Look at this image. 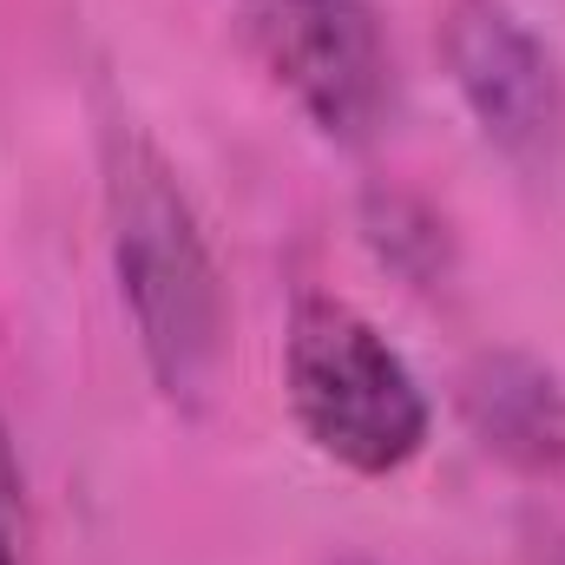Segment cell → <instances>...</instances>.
<instances>
[{
    "mask_svg": "<svg viewBox=\"0 0 565 565\" xmlns=\"http://www.w3.org/2000/svg\"><path fill=\"white\" fill-rule=\"evenodd\" d=\"M106 244L158 395L171 408H204L231 335L224 277L171 158L139 126L106 132Z\"/></svg>",
    "mask_w": 565,
    "mask_h": 565,
    "instance_id": "obj_1",
    "label": "cell"
},
{
    "mask_svg": "<svg viewBox=\"0 0 565 565\" xmlns=\"http://www.w3.org/2000/svg\"><path fill=\"white\" fill-rule=\"evenodd\" d=\"M289 415L349 473H402L427 447V395L388 335L342 296H302L282 335Z\"/></svg>",
    "mask_w": 565,
    "mask_h": 565,
    "instance_id": "obj_2",
    "label": "cell"
},
{
    "mask_svg": "<svg viewBox=\"0 0 565 565\" xmlns=\"http://www.w3.org/2000/svg\"><path fill=\"white\" fill-rule=\"evenodd\" d=\"M257 60L329 145H375L395 126V53L369 0H237Z\"/></svg>",
    "mask_w": 565,
    "mask_h": 565,
    "instance_id": "obj_3",
    "label": "cell"
},
{
    "mask_svg": "<svg viewBox=\"0 0 565 565\" xmlns=\"http://www.w3.org/2000/svg\"><path fill=\"white\" fill-rule=\"evenodd\" d=\"M440 53L480 139L526 178H565V79L559 60L507 0H447Z\"/></svg>",
    "mask_w": 565,
    "mask_h": 565,
    "instance_id": "obj_4",
    "label": "cell"
},
{
    "mask_svg": "<svg viewBox=\"0 0 565 565\" xmlns=\"http://www.w3.org/2000/svg\"><path fill=\"white\" fill-rule=\"evenodd\" d=\"M460 415L473 427V440L526 473V480H559L565 473V382L520 355V349H493L460 375Z\"/></svg>",
    "mask_w": 565,
    "mask_h": 565,
    "instance_id": "obj_5",
    "label": "cell"
},
{
    "mask_svg": "<svg viewBox=\"0 0 565 565\" xmlns=\"http://www.w3.org/2000/svg\"><path fill=\"white\" fill-rule=\"evenodd\" d=\"M369 237H375V250H382L402 277H434V270H447V237H440V224L427 217L422 204H408V198H375V204H369Z\"/></svg>",
    "mask_w": 565,
    "mask_h": 565,
    "instance_id": "obj_6",
    "label": "cell"
},
{
    "mask_svg": "<svg viewBox=\"0 0 565 565\" xmlns=\"http://www.w3.org/2000/svg\"><path fill=\"white\" fill-rule=\"evenodd\" d=\"M33 493H26V467L13 447V427L0 422V565H33Z\"/></svg>",
    "mask_w": 565,
    "mask_h": 565,
    "instance_id": "obj_7",
    "label": "cell"
},
{
    "mask_svg": "<svg viewBox=\"0 0 565 565\" xmlns=\"http://www.w3.org/2000/svg\"><path fill=\"white\" fill-rule=\"evenodd\" d=\"M540 565H565V533H546L540 540Z\"/></svg>",
    "mask_w": 565,
    "mask_h": 565,
    "instance_id": "obj_8",
    "label": "cell"
},
{
    "mask_svg": "<svg viewBox=\"0 0 565 565\" xmlns=\"http://www.w3.org/2000/svg\"><path fill=\"white\" fill-rule=\"evenodd\" d=\"M342 565H369V559H342Z\"/></svg>",
    "mask_w": 565,
    "mask_h": 565,
    "instance_id": "obj_9",
    "label": "cell"
}]
</instances>
